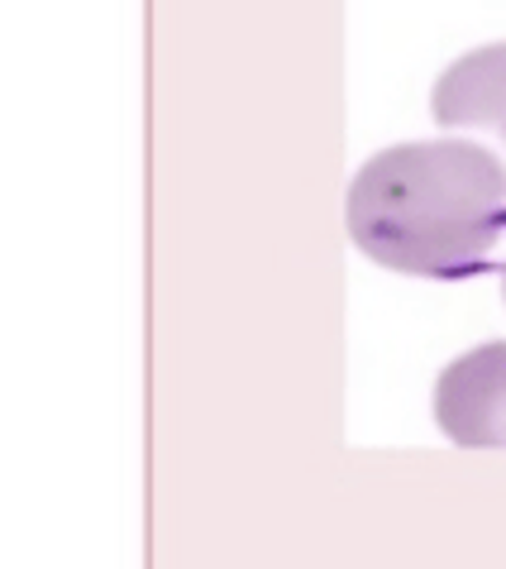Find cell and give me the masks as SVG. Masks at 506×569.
<instances>
[{"label": "cell", "instance_id": "1", "mask_svg": "<svg viewBox=\"0 0 506 569\" xmlns=\"http://www.w3.org/2000/svg\"><path fill=\"white\" fill-rule=\"evenodd\" d=\"M344 226L363 259L406 278L468 282L506 240V163L478 139H416L358 163Z\"/></svg>", "mask_w": 506, "mask_h": 569}, {"label": "cell", "instance_id": "4", "mask_svg": "<svg viewBox=\"0 0 506 569\" xmlns=\"http://www.w3.org/2000/svg\"><path fill=\"white\" fill-rule=\"evenodd\" d=\"M502 302H506V259H502Z\"/></svg>", "mask_w": 506, "mask_h": 569}, {"label": "cell", "instance_id": "2", "mask_svg": "<svg viewBox=\"0 0 506 569\" xmlns=\"http://www.w3.org/2000/svg\"><path fill=\"white\" fill-rule=\"evenodd\" d=\"M431 407L458 450H506V340L473 345L445 363Z\"/></svg>", "mask_w": 506, "mask_h": 569}, {"label": "cell", "instance_id": "3", "mask_svg": "<svg viewBox=\"0 0 506 569\" xmlns=\"http://www.w3.org/2000/svg\"><path fill=\"white\" fill-rule=\"evenodd\" d=\"M431 116L445 130L493 134L506 153V39L454 58L431 87ZM506 163V158H502Z\"/></svg>", "mask_w": 506, "mask_h": 569}]
</instances>
